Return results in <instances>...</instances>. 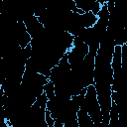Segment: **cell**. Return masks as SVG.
Instances as JSON below:
<instances>
[{
  "instance_id": "obj_1",
  "label": "cell",
  "mask_w": 127,
  "mask_h": 127,
  "mask_svg": "<svg viewBox=\"0 0 127 127\" xmlns=\"http://www.w3.org/2000/svg\"><path fill=\"white\" fill-rule=\"evenodd\" d=\"M82 104L86 108L88 114L90 115L92 121L94 122V125L102 126V112L94 84H90L89 86H87Z\"/></svg>"
},
{
  "instance_id": "obj_2",
  "label": "cell",
  "mask_w": 127,
  "mask_h": 127,
  "mask_svg": "<svg viewBox=\"0 0 127 127\" xmlns=\"http://www.w3.org/2000/svg\"><path fill=\"white\" fill-rule=\"evenodd\" d=\"M88 52H89V48L87 44L74 39L72 47L67 52V58L71 69L77 67L82 63L84 58L87 56Z\"/></svg>"
},
{
  "instance_id": "obj_3",
  "label": "cell",
  "mask_w": 127,
  "mask_h": 127,
  "mask_svg": "<svg viewBox=\"0 0 127 127\" xmlns=\"http://www.w3.org/2000/svg\"><path fill=\"white\" fill-rule=\"evenodd\" d=\"M112 101L118 108L119 127H127V86L118 91L112 90Z\"/></svg>"
},
{
  "instance_id": "obj_4",
  "label": "cell",
  "mask_w": 127,
  "mask_h": 127,
  "mask_svg": "<svg viewBox=\"0 0 127 127\" xmlns=\"http://www.w3.org/2000/svg\"><path fill=\"white\" fill-rule=\"evenodd\" d=\"M24 23L26 25L27 31L29 32V34L31 35L32 38H35V37L39 36L45 30L44 25L40 22V20L38 19V17L36 15L29 16L28 18H26L24 20Z\"/></svg>"
},
{
  "instance_id": "obj_5",
  "label": "cell",
  "mask_w": 127,
  "mask_h": 127,
  "mask_svg": "<svg viewBox=\"0 0 127 127\" xmlns=\"http://www.w3.org/2000/svg\"><path fill=\"white\" fill-rule=\"evenodd\" d=\"M78 9L82 10L83 12L92 11L94 14H98L102 5L97 0H74Z\"/></svg>"
},
{
  "instance_id": "obj_6",
  "label": "cell",
  "mask_w": 127,
  "mask_h": 127,
  "mask_svg": "<svg viewBox=\"0 0 127 127\" xmlns=\"http://www.w3.org/2000/svg\"><path fill=\"white\" fill-rule=\"evenodd\" d=\"M77 122L79 127H92L95 126L94 122L92 121L90 115L88 114L86 108L83 104H81L80 108L77 111Z\"/></svg>"
},
{
  "instance_id": "obj_7",
  "label": "cell",
  "mask_w": 127,
  "mask_h": 127,
  "mask_svg": "<svg viewBox=\"0 0 127 127\" xmlns=\"http://www.w3.org/2000/svg\"><path fill=\"white\" fill-rule=\"evenodd\" d=\"M82 19H83L84 27L85 28H90V27H93L94 24L97 22L98 16L96 14H94L92 11H88V12L82 13Z\"/></svg>"
},
{
  "instance_id": "obj_8",
  "label": "cell",
  "mask_w": 127,
  "mask_h": 127,
  "mask_svg": "<svg viewBox=\"0 0 127 127\" xmlns=\"http://www.w3.org/2000/svg\"><path fill=\"white\" fill-rule=\"evenodd\" d=\"M44 92H45V94L47 95V97L50 99V98H53L55 95H56V91H55V84L51 81V80H49L46 84H45V86H44Z\"/></svg>"
},
{
  "instance_id": "obj_9",
  "label": "cell",
  "mask_w": 127,
  "mask_h": 127,
  "mask_svg": "<svg viewBox=\"0 0 127 127\" xmlns=\"http://www.w3.org/2000/svg\"><path fill=\"white\" fill-rule=\"evenodd\" d=\"M45 119H46V122H47V124H48L49 127H54L55 126V119L53 118L51 112L48 109L46 111V117H45Z\"/></svg>"
},
{
  "instance_id": "obj_10",
  "label": "cell",
  "mask_w": 127,
  "mask_h": 127,
  "mask_svg": "<svg viewBox=\"0 0 127 127\" xmlns=\"http://www.w3.org/2000/svg\"><path fill=\"white\" fill-rule=\"evenodd\" d=\"M125 27H126V28H127V23H126V26H125Z\"/></svg>"
},
{
  "instance_id": "obj_11",
  "label": "cell",
  "mask_w": 127,
  "mask_h": 127,
  "mask_svg": "<svg viewBox=\"0 0 127 127\" xmlns=\"http://www.w3.org/2000/svg\"><path fill=\"white\" fill-rule=\"evenodd\" d=\"M126 45H127V44H126Z\"/></svg>"
}]
</instances>
